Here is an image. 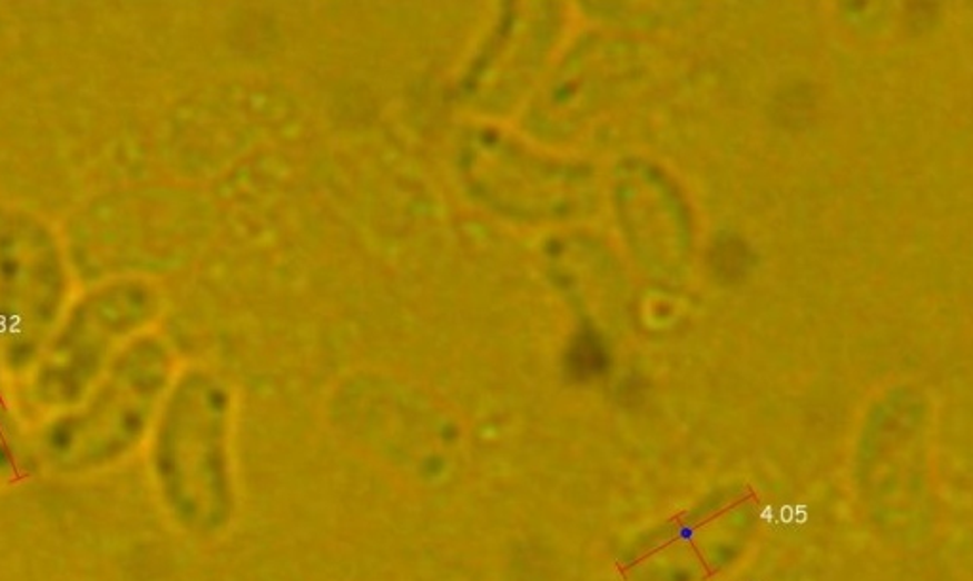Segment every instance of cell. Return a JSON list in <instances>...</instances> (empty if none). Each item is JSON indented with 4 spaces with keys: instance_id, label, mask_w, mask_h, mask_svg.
I'll use <instances>...</instances> for the list:
<instances>
[{
    "instance_id": "cell-1",
    "label": "cell",
    "mask_w": 973,
    "mask_h": 581,
    "mask_svg": "<svg viewBox=\"0 0 973 581\" xmlns=\"http://www.w3.org/2000/svg\"><path fill=\"white\" fill-rule=\"evenodd\" d=\"M227 430V397L204 376L181 382L164 408L153 454L156 481L188 530H217L233 510Z\"/></svg>"
},
{
    "instance_id": "cell-2",
    "label": "cell",
    "mask_w": 973,
    "mask_h": 581,
    "mask_svg": "<svg viewBox=\"0 0 973 581\" xmlns=\"http://www.w3.org/2000/svg\"><path fill=\"white\" fill-rule=\"evenodd\" d=\"M168 381L155 343L131 346L88 405L48 427L42 452L59 472H90L124 459L141 441Z\"/></svg>"
},
{
    "instance_id": "cell-3",
    "label": "cell",
    "mask_w": 973,
    "mask_h": 581,
    "mask_svg": "<svg viewBox=\"0 0 973 581\" xmlns=\"http://www.w3.org/2000/svg\"><path fill=\"white\" fill-rule=\"evenodd\" d=\"M66 293L56 242L45 226L13 217L0 228V344L13 368L33 363Z\"/></svg>"
},
{
    "instance_id": "cell-4",
    "label": "cell",
    "mask_w": 973,
    "mask_h": 581,
    "mask_svg": "<svg viewBox=\"0 0 973 581\" xmlns=\"http://www.w3.org/2000/svg\"><path fill=\"white\" fill-rule=\"evenodd\" d=\"M147 314V290L137 285L109 287L80 304L40 367L37 400L56 407L75 403L101 371L112 346Z\"/></svg>"
},
{
    "instance_id": "cell-5",
    "label": "cell",
    "mask_w": 973,
    "mask_h": 581,
    "mask_svg": "<svg viewBox=\"0 0 973 581\" xmlns=\"http://www.w3.org/2000/svg\"><path fill=\"white\" fill-rule=\"evenodd\" d=\"M749 523L744 502L720 500L671 524L636 551L631 569L649 581H695L706 570L728 567L740 553L738 538Z\"/></svg>"
},
{
    "instance_id": "cell-6",
    "label": "cell",
    "mask_w": 973,
    "mask_h": 581,
    "mask_svg": "<svg viewBox=\"0 0 973 581\" xmlns=\"http://www.w3.org/2000/svg\"><path fill=\"white\" fill-rule=\"evenodd\" d=\"M27 456L21 445L20 433L8 411L7 401L0 387V479H16L26 475Z\"/></svg>"
},
{
    "instance_id": "cell-7",
    "label": "cell",
    "mask_w": 973,
    "mask_h": 581,
    "mask_svg": "<svg viewBox=\"0 0 973 581\" xmlns=\"http://www.w3.org/2000/svg\"><path fill=\"white\" fill-rule=\"evenodd\" d=\"M569 367L577 378H596L607 373L609 368V352L605 348L603 341L590 331L578 336L569 352Z\"/></svg>"
},
{
    "instance_id": "cell-8",
    "label": "cell",
    "mask_w": 973,
    "mask_h": 581,
    "mask_svg": "<svg viewBox=\"0 0 973 581\" xmlns=\"http://www.w3.org/2000/svg\"><path fill=\"white\" fill-rule=\"evenodd\" d=\"M753 257L746 244L740 239L723 238L715 244L711 253V266L714 272L725 282H736L747 274L751 266Z\"/></svg>"
}]
</instances>
